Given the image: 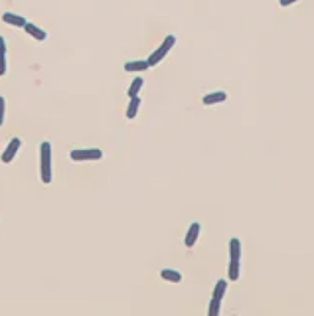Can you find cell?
<instances>
[{
	"label": "cell",
	"instance_id": "obj_1",
	"mask_svg": "<svg viewBox=\"0 0 314 316\" xmlns=\"http://www.w3.org/2000/svg\"><path fill=\"white\" fill-rule=\"evenodd\" d=\"M239 267H241V241L237 237H231L230 239V267H227L230 281L239 279Z\"/></svg>",
	"mask_w": 314,
	"mask_h": 316
},
{
	"label": "cell",
	"instance_id": "obj_2",
	"mask_svg": "<svg viewBox=\"0 0 314 316\" xmlns=\"http://www.w3.org/2000/svg\"><path fill=\"white\" fill-rule=\"evenodd\" d=\"M40 180L44 184L51 182V142L48 140L40 145Z\"/></svg>",
	"mask_w": 314,
	"mask_h": 316
},
{
	"label": "cell",
	"instance_id": "obj_3",
	"mask_svg": "<svg viewBox=\"0 0 314 316\" xmlns=\"http://www.w3.org/2000/svg\"><path fill=\"white\" fill-rule=\"evenodd\" d=\"M174 44H176V36H172V34H170V36H166L164 40H162V44L150 53V57H149V66L150 67H154V66H158L162 60H164V57L170 53V50H172L174 48Z\"/></svg>",
	"mask_w": 314,
	"mask_h": 316
},
{
	"label": "cell",
	"instance_id": "obj_4",
	"mask_svg": "<svg viewBox=\"0 0 314 316\" xmlns=\"http://www.w3.org/2000/svg\"><path fill=\"white\" fill-rule=\"evenodd\" d=\"M225 291H227V281L225 279H219L214 286V293H212V300H210V310L208 314L210 316H217L219 310H221V300L225 297Z\"/></svg>",
	"mask_w": 314,
	"mask_h": 316
},
{
	"label": "cell",
	"instance_id": "obj_5",
	"mask_svg": "<svg viewBox=\"0 0 314 316\" xmlns=\"http://www.w3.org/2000/svg\"><path fill=\"white\" fill-rule=\"evenodd\" d=\"M69 158L75 160V162H81V160H101L103 158V150H99V149H79V150H71Z\"/></svg>",
	"mask_w": 314,
	"mask_h": 316
},
{
	"label": "cell",
	"instance_id": "obj_6",
	"mask_svg": "<svg viewBox=\"0 0 314 316\" xmlns=\"http://www.w3.org/2000/svg\"><path fill=\"white\" fill-rule=\"evenodd\" d=\"M20 147H22V140H20L18 136L10 138L8 147H6V149H4V152H2V162H4V164H10V162L14 160V156H16V152L20 150Z\"/></svg>",
	"mask_w": 314,
	"mask_h": 316
},
{
	"label": "cell",
	"instance_id": "obj_7",
	"mask_svg": "<svg viewBox=\"0 0 314 316\" xmlns=\"http://www.w3.org/2000/svg\"><path fill=\"white\" fill-rule=\"evenodd\" d=\"M199 232H202V225H199V221H194V223L188 227V233H186V237H184L186 247H194V245H196V241H198V237H199Z\"/></svg>",
	"mask_w": 314,
	"mask_h": 316
},
{
	"label": "cell",
	"instance_id": "obj_8",
	"mask_svg": "<svg viewBox=\"0 0 314 316\" xmlns=\"http://www.w3.org/2000/svg\"><path fill=\"white\" fill-rule=\"evenodd\" d=\"M24 32H26L28 36H32L34 40H38V42H44V40L48 38V32H46V30H42L40 26L30 24V22H26V24H24Z\"/></svg>",
	"mask_w": 314,
	"mask_h": 316
},
{
	"label": "cell",
	"instance_id": "obj_9",
	"mask_svg": "<svg viewBox=\"0 0 314 316\" xmlns=\"http://www.w3.org/2000/svg\"><path fill=\"white\" fill-rule=\"evenodd\" d=\"M150 66L147 60H136V62H127L125 64V71L127 73H140V71H147Z\"/></svg>",
	"mask_w": 314,
	"mask_h": 316
},
{
	"label": "cell",
	"instance_id": "obj_10",
	"mask_svg": "<svg viewBox=\"0 0 314 316\" xmlns=\"http://www.w3.org/2000/svg\"><path fill=\"white\" fill-rule=\"evenodd\" d=\"M227 99V93L225 91H212V93H208V95H204V105L206 107H210V105H217V103H223Z\"/></svg>",
	"mask_w": 314,
	"mask_h": 316
},
{
	"label": "cell",
	"instance_id": "obj_11",
	"mask_svg": "<svg viewBox=\"0 0 314 316\" xmlns=\"http://www.w3.org/2000/svg\"><path fill=\"white\" fill-rule=\"evenodd\" d=\"M2 22L4 24H10V26H16V28H24L26 18L20 16V14H14V12H4L2 14Z\"/></svg>",
	"mask_w": 314,
	"mask_h": 316
},
{
	"label": "cell",
	"instance_id": "obj_12",
	"mask_svg": "<svg viewBox=\"0 0 314 316\" xmlns=\"http://www.w3.org/2000/svg\"><path fill=\"white\" fill-rule=\"evenodd\" d=\"M131 101H129V107H127V119H134L136 117V113H138V109H140V97L138 95H134V97H129Z\"/></svg>",
	"mask_w": 314,
	"mask_h": 316
},
{
	"label": "cell",
	"instance_id": "obj_13",
	"mask_svg": "<svg viewBox=\"0 0 314 316\" xmlns=\"http://www.w3.org/2000/svg\"><path fill=\"white\" fill-rule=\"evenodd\" d=\"M160 277L164 281H168V283H174V284H178L182 281V275L178 271H174V269H162L160 271Z\"/></svg>",
	"mask_w": 314,
	"mask_h": 316
},
{
	"label": "cell",
	"instance_id": "obj_14",
	"mask_svg": "<svg viewBox=\"0 0 314 316\" xmlns=\"http://www.w3.org/2000/svg\"><path fill=\"white\" fill-rule=\"evenodd\" d=\"M6 73V42L0 36V75Z\"/></svg>",
	"mask_w": 314,
	"mask_h": 316
},
{
	"label": "cell",
	"instance_id": "obj_15",
	"mask_svg": "<svg viewBox=\"0 0 314 316\" xmlns=\"http://www.w3.org/2000/svg\"><path fill=\"white\" fill-rule=\"evenodd\" d=\"M142 85H145V79H140V77L132 79V83H131V87H129L127 95H129V97H134V95H138V93H140V89H142Z\"/></svg>",
	"mask_w": 314,
	"mask_h": 316
},
{
	"label": "cell",
	"instance_id": "obj_16",
	"mask_svg": "<svg viewBox=\"0 0 314 316\" xmlns=\"http://www.w3.org/2000/svg\"><path fill=\"white\" fill-rule=\"evenodd\" d=\"M4 113H6V101L2 95H0V125L4 123Z\"/></svg>",
	"mask_w": 314,
	"mask_h": 316
},
{
	"label": "cell",
	"instance_id": "obj_17",
	"mask_svg": "<svg viewBox=\"0 0 314 316\" xmlns=\"http://www.w3.org/2000/svg\"><path fill=\"white\" fill-rule=\"evenodd\" d=\"M295 2H298V0H279V4L284 8V6H291V4H295Z\"/></svg>",
	"mask_w": 314,
	"mask_h": 316
}]
</instances>
